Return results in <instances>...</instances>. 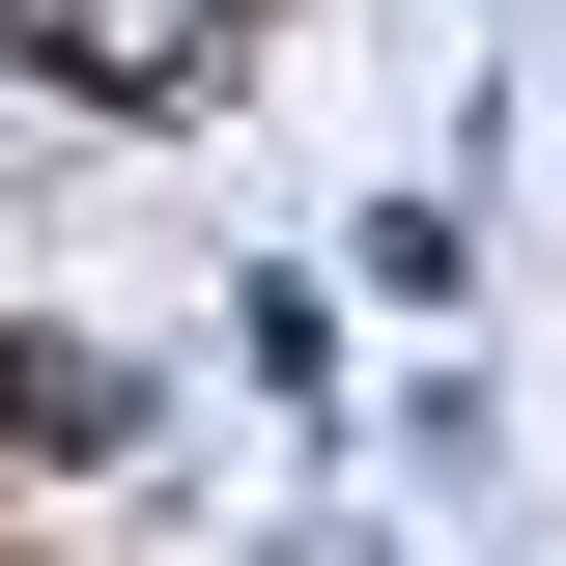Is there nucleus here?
Returning a JSON list of instances; mask_svg holds the SVG:
<instances>
[{
  "instance_id": "1",
  "label": "nucleus",
  "mask_w": 566,
  "mask_h": 566,
  "mask_svg": "<svg viewBox=\"0 0 566 566\" xmlns=\"http://www.w3.org/2000/svg\"><path fill=\"white\" fill-rule=\"evenodd\" d=\"M29 29H57L85 85H199V0H29Z\"/></svg>"
}]
</instances>
